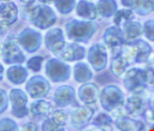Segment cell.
Returning a JSON list of instances; mask_svg holds the SVG:
<instances>
[{"label":"cell","mask_w":154,"mask_h":131,"mask_svg":"<svg viewBox=\"0 0 154 131\" xmlns=\"http://www.w3.org/2000/svg\"><path fill=\"white\" fill-rule=\"evenodd\" d=\"M65 114L63 113V112H57L55 113V115H54V119H55V121L58 123V124H60V125H64V121H65Z\"/></svg>","instance_id":"obj_1"}]
</instances>
